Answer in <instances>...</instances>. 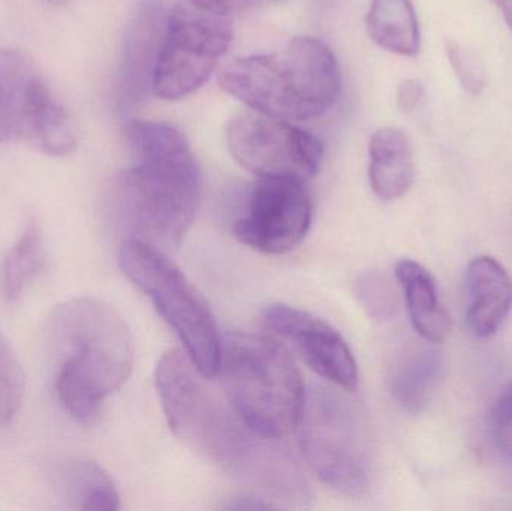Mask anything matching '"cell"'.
I'll return each mask as SVG.
<instances>
[{
  "label": "cell",
  "mask_w": 512,
  "mask_h": 511,
  "mask_svg": "<svg viewBox=\"0 0 512 511\" xmlns=\"http://www.w3.org/2000/svg\"><path fill=\"white\" fill-rule=\"evenodd\" d=\"M155 383L168 426L189 449L274 501L304 503L309 498V485L292 453L280 440L249 428L225 393L213 390L182 351L162 354Z\"/></svg>",
  "instance_id": "6da1fadb"
},
{
  "label": "cell",
  "mask_w": 512,
  "mask_h": 511,
  "mask_svg": "<svg viewBox=\"0 0 512 511\" xmlns=\"http://www.w3.org/2000/svg\"><path fill=\"white\" fill-rule=\"evenodd\" d=\"M125 134L134 161L114 179V216L126 239L177 245L194 222L203 188L194 152L167 123L132 120Z\"/></svg>",
  "instance_id": "7a4b0ae2"
},
{
  "label": "cell",
  "mask_w": 512,
  "mask_h": 511,
  "mask_svg": "<svg viewBox=\"0 0 512 511\" xmlns=\"http://www.w3.org/2000/svg\"><path fill=\"white\" fill-rule=\"evenodd\" d=\"M47 342L56 360L60 404L69 416L90 425L105 399L131 377L135 347L128 324L102 300L78 297L54 309Z\"/></svg>",
  "instance_id": "3957f363"
},
{
  "label": "cell",
  "mask_w": 512,
  "mask_h": 511,
  "mask_svg": "<svg viewBox=\"0 0 512 511\" xmlns=\"http://www.w3.org/2000/svg\"><path fill=\"white\" fill-rule=\"evenodd\" d=\"M218 78L225 92L252 110L286 122L321 116L340 92L333 51L310 36L292 39L276 53L230 60Z\"/></svg>",
  "instance_id": "277c9868"
},
{
  "label": "cell",
  "mask_w": 512,
  "mask_h": 511,
  "mask_svg": "<svg viewBox=\"0 0 512 511\" xmlns=\"http://www.w3.org/2000/svg\"><path fill=\"white\" fill-rule=\"evenodd\" d=\"M218 374L228 401L256 434L282 440L300 425L303 380L288 351L273 339L228 333Z\"/></svg>",
  "instance_id": "5b68a950"
},
{
  "label": "cell",
  "mask_w": 512,
  "mask_h": 511,
  "mask_svg": "<svg viewBox=\"0 0 512 511\" xmlns=\"http://www.w3.org/2000/svg\"><path fill=\"white\" fill-rule=\"evenodd\" d=\"M298 426L304 459L325 486L348 497L370 488L372 437L358 401L331 387H313Z\"/></svg>",
  "instance_id": "8992f818"
},
{
  "label": "cell",
  "mask_w": 512,
  "mask_h": 511,
  "mask_svg": "<svg viewBox=\"0 0 512 511\" xmlns=\"http://www.w3.org/2000/svg\"><path fill=\"white\" fill-rule=\"evenodd\" d=\"M119 264L179 336L198 371L204 377H215L222 339L209 303L188 276L159 246L140 239L123 240Z\"/></svg>",
  "instance_id": "52a82bcc"
},
{
  "label": "cell",
  "mask_w": 512,
  "mask_h": 511,
  "mask_svg": "<svg viewBox=\"0 0 512 511\" xmlns=\"http://www.w3.org/2000/svg\"><path fill=\"white\" fill-rule=\"evenodd\" d=\"M230 0H179L167 17L153 93L182 99L200 89L233 41Z\"/></svg>",
  "instance_id": "ba28073f"
},
{
  "label": "cell",
  "mask_w": 512,
  "mask_h": 511,
  "mask_svg": "<svg viewBox=\"0 0 512 511\" xmlns=\"http://www.w3.org/2000/svg\"><path fill=\"white\" fill-rule=\"evenodd\" d=\"M20 140L60 158L77 147L65 108L51 95L33 60L18 50L0 51V143Z\"/></svg>",
  "instance_id": "9c48e42d"
},
{
  "label": "cell",
  "mask_w": 512,
  "mask_h": 511,
  "mask_svg": "<svg viewBox=\"0 0 512 511\" xmlns=\"http://www.w3.org/2000/svg\"><path fill=\"white\" fill-rule=\"evenodd\" d=\"M231 156L258 179H310L324 156L321 141L286 120L249 110L228 123Z\"/></svg>",
  "instance_id": "30bf717a"
},
{
  "label": "cell",
  "mask_w": 512,
  "mask_h": 511,
  "mask_svg": "<svg viewBox=\"0 0 512 511\" xmlns=\"http://www.w3.org/2000/svg\"><path fill=\"white\" fill-rule=\"evenodd\" d=\"M312 222V201L301 180L265 177L249 191L245 209L233 224L239 242L262 254L297 248Z\"/></svg>",
  "instance_id": "8fae6325"
},
{
  "label": "cell",
  "mask_w": 512,
  "mask_h": 511,
  "mask_svg": "<svg viewBox=\"0 0 512 511\" xmlns=\"http://www.w3.org/2000/svg\"><path fill=\"white\" fill-rule=\"evenodd\" d=\"M264 323L274 335L288 342L319 377L346 392L357 389L360 377L354 354L330 324L310 312L283 303L267 308Z\"/></svg>",
  "instance_id": "7c38bea8"
},
{
  "label": "cell",
  "mask_w": 512,
  "mask_h": 511,
  "mask_svg": "<svg viewBox=\"0 0 512 511\" xmlns=\"http://www.w3.org/2000/svg\"><path fill=\"white\" fill-rule=\"evenodd\" d=\"M165 26L167 17L159 0H143L138 5L123 41L119 71L122 104H140L153 92Z\"/></svg>",
  "instance_id": "4fadbf2b"
},
{
  "label": "cell",
  "mask_w": 512,
  "mask_h": 511,
  "mask_svg": "<svg viewBox=\"0 0 512 511\" xmlns=\"http://www.w3.org/2000/svg\"><path fill=\"white\" fill-rule=\"evenodd\" d=\"M469 329L477 338H492L512 309V278L496 258L481 255L468 267Z\"/></svg>",
  "instance_id": "5bb4252c"
},
{
  "label": "cell",
  "mask_w": 512,
  "mask_h": 511,
  "mask_svg": "<svg viewBox=\"0 0 512 511\" xmlns=\"http://www.w3.org/2000/svg\"><path fill=\"white\" fill-rule=\"evenodd\" d=\"M369 180L382 201H394L411 189L415 179L414 158L405 132L381 128L369 143Z\"/></svg>",
  "instance_id": "9a60e30c"
},
{
  "label": "cell",
  "mask_w": 512,
  "mask_h": 511,
  "mask_svg": "<svg viewBox=\"0 0 512 511\" xmlns=\"http://www.w3.org/2000/svg\"><path fill=\"white\" fill-rule=\"evenodd\" d=\"M412 326L429 344H442L451 332V318L441 305L432 273L414 260H402L396 266Z\"/></svg>",
  "instance_id": "2e32d148"
},
{
  "label": "cell",
  "mask_w": 512,
  "mask_h": 511,
  "mask_svg": "<svg viewBox=\"0 0 512 511\" xmlns=\"http://www.w3.org/2000/svg\"><path fill=\"white\" fill-rule=\"evenodd\" d=\"M442 359L435 348L406 351L391 369L394 401L409 414H420L441 380Z\"/></svg>",
  "instance_id": "e0dca14e"
},
{
  "label": "cell",
  "mask_w": 512,
  "mask_h": 511,
  "mask_svg": "<svg viewBox=\"0 0 512 511\" xmlns=\"http://www.w3.org/2000/svg\"><path fill=\"white\" fill-rule=\"evenodd\" d=\"M370 38L391 53L415 57L421 32L411 0H372L366 18Z\"/></svg>",
  "instance_id": "ac0fdd59"
},
{
  "label": "cell",
  "mask_w": 512,
  "mask_h": 511,
  "mask_svg": "<svg viewBox=\"0 0 512 511\" xmlns=\"http://www.w3.org/2000/svg\"><path fill=\"white\" fill-rule=\"evenodd\" d=\"M66 500L77 510L116 511L120 495L110 474L93 461L78 459L66 465L62 473Z\"/></svg>",
  "instance_id": "d6986e66"
},
{
  "label": "cell",
  "mask_w": 512,
  "mask_h": 511,
  "mask_svg": "<svg viewBox=\"0 0 512 511\" xmlns=\"http://www.w3.org/2000/svg\"><path fill=\"white\" fill-rule=\"evenodd\" d=\"M45 263L44 234L35 221H29L14 243L0 270V291L3 299L14 302L27 285L36 278Z\"/></svg>",
  "instance_id": "ffe728a7"
},
{
  "label": "cell",
  "mask_w": 512,
  "mask_h": 511,
  "mask_svg": "<svg viewBox=\"0 0 512 511\" xmlns=\"http://www.w3.org/2000/svg\"><path fill=\"white\" fill-rule=\"evenodd\" d=\"M24 399V374L20 360L0 330V429L11 425Z\"/></svg>",
  "instance_id": "44dd1931"
},
{
  "label": "cell",
  "mask_w": 512,
  "mask_h": 511,
  "mask_svg": "<svg viewBox=\"0 0 512 511\" xmlns=\"http://www.w3.org/2000/svg\"><path fill=\"white\" fill-rule=\"evenodd\" d=\"M355 291L361 305L373 320L388 321L396 315V291L381 272L364 273L358 279Z\"/></svg>",
  "instance_id": "7402d4cb"
},
{
  "label": "cell",
  "mask_w": 512,
  "mask_h": 511,
  "mask_svg": "<svg viewBox=\"0 0 512 511\" xmlns=\"http://www.w3.org/2000/svg\"><path fill=\"white\" fill-rule=\"evenodd\" d=\"M447 54L451 68L463 89L471 95H481L487 87V71L481 57L457 41L448 42Z\"/></svg>",
  "instance_id": "603a6c76"
},
{
  "label": "cell",
  "mask_w": 512,
  "mask_h": 511,
  "mask_svg": "<svg viewBox=\"0 0 512 511\" xmlns=\"http://www.w3.org/2000/svg\"><path fill=\"white\" fill-rule=\"evenodd\" d=\"M490 435L499 458L512 471V381L493 405Z\"/></svg>",
  "instance_id": "cb8c5ba5"
},
{
  "label": "cell",
  "mask_w": 512,
  "mask_h": 511,
  "mask_svg": "<svg viewBox=\"0 0 512 511\" xmlns=\"http://www.w3.org/2000/svg\"><path fill=\"white\" fill-rule=\"evenodd\" d=\"M424 93L426 92H424V86L421 81L415 80V78L403 80L399 87H397V107L403 113H412L420 105V102L423 101Z\"/></svg>",
  "instance_id": "d4e9b609"
},
{
  "label": "cell",
  "mask_w": 512,
  "mask_h": 511,
  "mask_svg": "<svg viewBox=\"0 0 512 511\" xmlns=\"http://www.w3.org/2000/svg\"><path fill=\"white\" fill-rule=\"evenodd\" d=\"M279 504L270 503L265 501L264 498L249 497H237L230 500L227 506L222 507L225 510H268V509H279Z\"/></svg>",
  "instance_id": "484cf974"
},
{
  "label": "cell",
  "mask_w": 512,
  "mask_h": 511,
  "mask_svg": "<svg viewBox=\"0 0 512 511\" xmlns=\"http://www.w3.org/2000/svg\"><path fill=\"white\" fill-rule=\"evenodd\" d=\"M501 5L502 12H504L505 21L512 32V0H498Z\"/></svg>",
  "instance_id": "4316f807"
},
{
  "label": "cell",
  "mask_w": 512,
  "mask_h": 511,
  "mask_svg": "<svg viewBox=\"0 0 512 511\" xmlns=\"http://www.w3.org/2000/svg\"><path fill=\"white\" fill-rule=\"evenodd\" d=\"M256 3H274V2H280V0H254Z\"/></svg>",
  "instance_id": "83f0119b"
}]
</instances>
